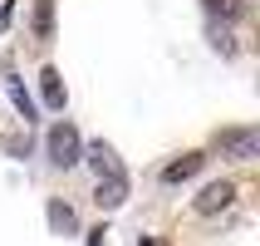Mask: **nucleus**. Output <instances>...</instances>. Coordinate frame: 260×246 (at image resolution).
Returning <instances> with one entry per match:
<instances>
[{
  "instance_id": "nucleus-2",
  "label": "nucleus",
  "mask_w": 260,
  "mask_h": 246,
  "mask_svg": "<svg viewBox=\"0 0 260 246\" xmlns=\"http://www.w3.org/2000/svg\"><path fill=\"white\" fill-rule=\"evenodd\" d=\"M211 148H216L221 158L231 162H255L260 158V128H216V138H211Z\"/></svg>"
},
{
  "instance_id": "nucleus-14",
  "label": "nucleus",
  "mask_w": 260,
  "mask_h": 246,
  "mask_svg": "<svg viewBox=\"0 0 260 246\" xmlns=\"http://www.w3.org/2000/svg\"><path fill=\"white\" fill-rule=\"evenodd\" d=\"M88 236V246H108V232H103V227H93V232H84Z\"/></svg>"
},
{
  "instance_id": "nucleus-3",
  "label": "nucleus",
  "mask_w": 260,
  "mask_h": 246,
  "mask_svg": "<svg viewBox=\"0 0 260 246\" xmlns=\"http://www.w3.org/2000/svg\"><path fill=\"white\" fill-rule=\"evenodd\" d=\"M231 202H236V182L231 177H216V182H206V187L191 197V212H197V217H221Z\"/></svg>"
},
{
  "instance_id": "nucleus-7",
  "label": "nucleus",
  "mask_w": 260,
  "mask_h": 246,
  "mask_svg": "<svg viewBox=\"0 0 260 246\" xmlns=\"http://www.w3.org/2000/svg\"><path fill=\"white\" fill-rule=\"evenodd\" d=\"M40 103L49 114H64V103H69V89H64V74L54 64H44L40 69Z\"/></svg>"
},
{
  "instance_id": "nucleus-11",
  "label": "nucleus",
  "mask_w": 260,
  "mask_h": 246,
  "mask_svg": "<svg viewBox=\"0 0 260 246\" xmlns=\"http://www.w3.org/2000/svg\"><path fill=\"white\" fill-rule=\"evenodd\" d=\"M29 30H35V40H40V44H49V40H54V0H35Z\"/></svg>"
},
{
  "instance_id": "nucleus-9",
  "label": "nucleus",
  "mask_w": 260,
  "mask_h": 246,
  "mask_svg": "<svg viewBox=\"0 0 260 246\" xmlns=\"http://www.w3.org/2000/svg\"><path fill=\"white\" fill-rule=\"evenodd\" d=\"M44 222H49L54 236H79V212H74L64 197H49V202H44Z\"/></svg>"
},
{
  "instance_id": "nucleus-10",
  "label": "nucleus",
  "mask_w": 260,
  "mask_h": 246,
  "mask_svg": "<svg viewBox=\"0 0 260 246\" xmlns=\"http://www.w3.org/2000/svg\"><path fill=\"white\" fill-rule=\"evenodd\" d=\"M79 162H88L93 168V177H108V173H123V162H118V153H113V143H84V158Z\"/></svg>"
},
{
  "instance_id": "nucleus-4",
  "label": "nucleus",
  "mask_w": 260,
  "mask_h": 246,
  "mask_svg": "<svg viewBox=\"0 0 260 246\" xmlns=\"http://www.w3.org/2000/svg\"><path fill=\"white\" fill-rule=\"evenodd\" d=\"M0 84H5V99L15 103L20 123H40V103H35V94L20 84V74H15V69H5V74H0Z\"/></svg>"
},
{
  "instance_id": "nucleus-8",
  "label": "nucleus",
  "mask_w": 260,
  "mask_h": 246,
  "mask_svg": "<svg viewBox=\"0 0 260 246\" xmlns=\"http://www.w3.org/2000/svg\"><path fill=\"white\" fill-rule=\"evenodd\" d=\"M202 168H206V153H182V158H172L157 177H162V187H182V182H191Z\"/></svg>"
},
{
  "instance_id": "nucleus-13",
  "label": "nucleus",
  "mask_w": 260,
  "mask_h": 246,
  "mask_svg": "<svg viewBox=\"0 0 260 246\" xmlns=\"http://www.w3.org/2000/svg\"><path fill=\"white\" fill-rule=\"evenodd\" d=\"M0 148H5V153H15V158H20V162L29 158V143H15V138H5V143H0Z\"/></svg>"
},
{
  "instance_id": "nucleus-5",
  "label": "nucleus",
  "mask_w": 260,
  "mask_h": 246,
  "mask_svg": "<svg viewBox=\"0 0 260 246\" xmlns=\"http://www.w3.org/2000/svg\"><path fill=\"white\" fill-rule=\"evenodd\" d=\"M202 10H206V25H216V30H236L241 20H246V0H202Z\"/></svg>"
},
{
  "instance_id": "nucleus-1",
  "label": "nucleus",
  "mask_w": 260,
  "mask_h": 246,
  "mask_svg": "<svg viewBox=\"0 0 260 246\" xmlns=\"http://www.w3.org/2000/svg\"><path fill=\"white\" fill-rule=\"evenodd\" d=\"M44 158L54 162V168H79V158H84V133L74 128L69 118L49 123V133H44Z\"/></svg>"
},
{
  "instance_id": "nucleus-12",
  "label": "nucleus",
  "mask_w": 260,
  "mask_h": 246,
  "mask_svg": "<svg viewBox=\"0 0 260 246\" xmlns=\"http://www.w3.org/2000/svg\"><path fill=\"white\" fill-rule=\"evenodd\" d=\"M10 20H15V0H0V35L10 30Z\"/></svg>"
},
{
  "instance_id": "nucleus-6",
  "label": "nucleus",
  "mask_w": 260,
  "mask_h": 246,
  "mask_svg": "<svg viewBox=\"0 0 260 246\" xmlns=\"http://www.w3.org/2000/svg\"><path fill=\"white\" fill-rule=\"evenodd\" d=\"M93 202H99L103 212H118V207L128 202V168H123V173L99 177V187H93Z\"/></svg>"
}]
</instances>
